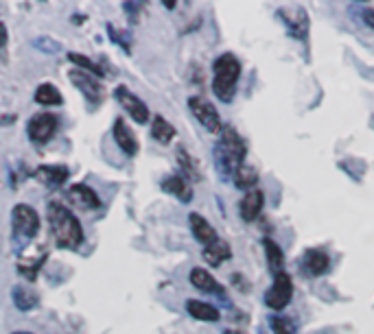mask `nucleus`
Instances as JSON below:
<instances>
[{
  "label": "nucleus",
  "mask_w": 374,
  "mask_h": 334,
  "mask_svg": "<svg viewBox=\"0 0 374 334\" xmlns=\"http://www.w3.org/2000/svg\"><path fill=\"white\" fill-rule=\"evenodd\" d=\"M263 247H265V256H267V267H269V271L274 273H280V271H285L282 267H285V253H282V249L276 245L274 240H269V238H265L263 240Z\"/></svg>",
  "instance_id": "nucleus-23"
},
{
  "label": "nucleus",
  "mask_w": 374,
  "mask_h": 334,
  "mask_svg": "<svg viewBox=\"0 0 374 334\" xmlns=\"http://www.w3.org/2000/svg\"><path fill=\"white\" fill-rule=\"evenodd\" d=\"M263 206H265V194L261 188H252L243 194L241 203H238V215H241V219L245 223H252L257 221L259 215L263 212Z\"/></svg>",
  "instance_id": "nucleus-11"
},
{
  "label": "nucleus",
  "mask_w": 374,
  "mask_h": 334,
  "mask_svg": "<svg viewBox=\"0 0 374 334\" xmlns=\"http://www.w3.org/2000/svg\"><path fill=\"white\" fill-rule=\"evenodd\" d=\"M47 217L51 234L57 242V247L62 249H79L83 242V227L79 219L59 201H51L47 206Z\"/></svg>",
  "instance_id": "nucleus-1"
},
{
  "label": "nucleus",
  "mask_w": 374,
  "mask_h": 334,
  "mask_svg": "<svg viewBox=\"0 0 374 334\" xmlns=\"http://www.w3.org/2000/svg\"><path fill=\"white\" fill-rule=\"evenodd\" d=\"M186 310L193 319H200V322H219L221 312L213 306V303H206L200 299H188L186 301Z\"/></svg>",
  "instance_id": "nucleus-20"
},
{
  "label": "nucleus",
  "mask_w": 374,
  "mask_h": 334,
  "mask_svg": "<svg viewBox=\"0 0 374 334\" xmlns=\"http://www.w3.org/2000/svg\"><path fill=\"white\" fill-rule=\"evenodd\" d=\"M13 232L24 238H35L40 232V215L26 203H18L11 212Z\"/></svg>",
  "instance_id": "nucleus-6"
},
{
  "label": "nucleus",
  "mask_w": 374,
  "mask_h": 334,
  "mask_svg": "<svg viewBox=\"0 0 374 334\" xmlns=\"http://www.w3.org/2000/svg\"><path fill=\"white\" fill-rule=\"evenodd\" d=\"M241 77V62L232 53H223L213 64V92L219 101L232 103L236 94V83Z\"/></svg>",
  "instance_id": "nucleus-3"
},
{
  "label": "nucleus",
  "mask_w": 374,
  "mask_h": 334,
  "mask_svg": "<svg viewBox=\"0 0 374 334\" xmlns=\"http://www.w3.org/2000/svg\"><path fill=\"white\" fill-rule=\"evenodd\" d=\"M361 20L366 22V26L374 28V9H364V13H361Z\"/></svg>",
  "instance_id": "nucleus-29"
},
{
  "label": "nucleus",
  "mask_w": 374,
  "mask_h": 334,
  "mask_svg": "<svg viewBox=\"0 0 374 334\" xmlns=\"http://www.w3.org/2000/svg\"><path fill=\"white\" fill-rule=\"evenodd\" d=\"M5 44H7V26L0 22V49H3Z\"/></svg>",
  "instance_id": "nucleus-30"
},
{
  "label": "nucleus",
  "mask_w": 374,
  "mask_h": 334,
  "mask_svg": "<svg viewBox=\"0 0 374 334\" xmlns=\"http://www.w3.org/2000/svg\"><path fill=\"white\" fill-rule=\"evenodd\" d=\"M188 223H190V232H193V236H195V240L200 242V245L208 247V245H213V242L219 240L215 227L208 223L202 215H197V212H193V215L188 217Z\"/></svg>",
  "instance_id": "nucleus-16"
},
{
  "label": "nucleus",
  "mask_w": 374,
  "mask_h": 334,
  "mask_svg": "<svg viewBox=\"0 0 374 334\" xmlns=\"http://www.w3.org/2000/svg\"><path fill=\"white\" fill-rule=\"evenodd\" d=\"M152 135L154 140H158L160 144H169L175 138V127L169 123L164 116H154V123H152Z\"/></svg>",
  "instance_id": "nucleus-25"
},
{
  "label": "nucleus",
  "mask_w": 374,
  "mask_h": 334,
  "mask_svg": "<svg viewBox=\"0 0 374 334\" xmlns=\"http://www.w3.org/2000/svg\"><path fill=\"white\" fill-rule=\"evenodd\" d=\"M38 293L33 291V288H26V286H16L13 288V303H16V308L22 310V312H29L33 310L38 306Z\"/></svg>",
  "instance_id": "nucleus-24"
},
{
  "label": "nucleus",
  "mask_w": 374,
  "mask_h": 334,
  "mask_svg": "<svg viewBox=\"0 0 374 334\" xmlns=\"http://www.w3.org/2000/svg\"><path fill=\"white\" fill-rule=\"evenodd\" d=\"M293 299V280L287 271H280L274 276V284L265 293V303L272 310H285Z\"/></svg>",
  "instance_id": "nucleus-4"
},
{
  "label": "nucleus",
  "mask_w": 374,
  "mask_h": 334,
  "mask_svg": "<svg viewBox=\"0 0 374 334\" xmlns=\"http://www.w3.org/2000/svg\"><path fill=\"white\" fill-rule=\"evenodd\" d=\"M35 101L40 105H62V92L53 85V83H42L35 90Z\"/></svg>",
  "instance_id": "nucleus-26"
},
{
  "label": "nucleus",
  "mask_w": 374,
  "mask_h": 334,
  "mask_svg": "<svg viewBox=\"0 0 374 334\" xmlns=\"http://www.w3.org/2000/svg\"><path fill=\"white\" fill-rule=\"evenodd\" d=\"M331 267V258L324 249H307L302 256V269L309 273L311 278H320L322 273L328 271Z\"/></svg>",
  "instance_id": "nucleus-15"
},
{
  "label": "nucleus",
  "mask_w": 374,
  "mask_h": 334,
  "mask_svg": "<svg viewBox=\"0 0 374 334\" xmlns=\"http://www.w3.org/2000/svg\"><path fill=\"white\" fill-rule=\"evenodd\" d=\"M269 326H272V332L274 334H295V322L291 317L287 315H276L272 317V322H269Z\"/></svg>",
  "instance_id": "nucleus-28"
},
{
  "label": "nucleus",
  "mask_w": 374,
  "mask_h": 334,
  "mask_svg": "<svg viewBox=\"0 0 374 334\" xmlns=\"http://www.w3.org/2000/svg\"><path fill=\"white\" fill-rule=\"evenodd\" d=\"M188 110L190 114L200 120V125L204 129H208L211 133H221L223 125H221V116L217 112V108L206 99H200V97H190L188 99Z\"/></svg>",
  "instance_id": "nucleus-5"
},
{
  "label": "nucleus",
  "mask_w": 374,
  "mask_h": 334,
  "mask_svg": "<svg viewBox=\"0 0 374 334\" xmlns=\"http://www.w3.org/2000/svg\"><path fill=\"white\" fill-rule=\"evenodd\" d=\"M177 164L179 169H182V177L188 179V181H200L202 179V173H200V164L195 162V158H193L186 149L179 147L177 149Z\"/></svg>",
  "instance_id": "nucleus-21"
},
{
  "label": "nucleus",
  "mask_w": 374,
  "mask_h": 334,
  "mask_svg": "<svg viewBox=\"0 0 374 334\" xmlns=\"http://www.w3.org/2000/svg\"><path fill=\"white\" fill-rule=\"evenodd\" d=\"M68 59H70L72 64H77L79 70H83V72H88V74H92V77H97V79L106 74V70H103L99 64H95L92 59H88V57H83V55H79V53H70Z\"/></svg>",
  "instance_id": "nucleus-27"
},
{
  "label": "nucleus",
  "mask_w": 374,
  "mask_h": 334,
  "mask_svg": "<svg viewBox=\"0 0 374 334\" xmlns=\"http://www.w3.org/2000/svg\"><path fill=\"white\" fill-rule=\"evenodd\" d=\"M232 181H234L236 188H241V190L247 192V190H252V188H257V184H259V173H257V169H254V166L243 164V166H238L236 173L232 175Z\"/></svg>",
  "instance_id": "nucleus-22"
},
{
  "label": "nucleus",
  "mask_w": 374,
  "mask_h": 334,
  "mask_svg": "<svg viewBox=\"0 0 374 334\" xmlns=\"http://www.w3.org/2000/svg\"><path fill=\"white\" fill-rule=\"evenodd\" d=\"M223 334H243V332H238V330H226Z\"/></svg>",
  "instance_id": "nucleus-31"
},
{
  "label": "nucleus",
  "mask_w": 374,
  "mask_h": 334,
  "mask_svg": "<svg viewBox=\"0 0 374 334\" xmlns=\"http://www.w3.org/2000/svg\"><path fill=\"white\" fill-rule=\"evenodd\" d=\"M13 334H31V332H13Z\"/></svg>",
  "instance_id": "nucleus-32"
},
{
  "label": "nucleus",
  "mask_w": 374,
  "mask_h": 334,
  "mask_svg": "<svg viewBox=\"0 0 374 334\" xmlns=\"http://www.w3.org/2000/svg\"><path fill=\"white\" fill-rule=\"evenodd\" d=\"M230 258H232V249L228 242L221 238L217 242H213V245L204 247V260L211 267H221L226 260H230Z\"/></svg>",
  "instance_id": "nucleus-19"
},
{
  "label": "nucleus",
  "mask_w": 374,
  "mask_h": 334,
  "mask_svg": "<svg viewBox=\"0 0 374 334\" xmlns=\"http://www.w3.org/2000/svg\"><path fill=\"white\" fill-rule=\"evenodd\" d=\"M44 260H47V249H40V251H24L20 258H18V271L22 273V276L26 280H35L38 278V271L40 267L44 265Z\"/></svg>",
  "instance_id": "nucleus-17"
},
{
  "label": "nucleus",
  "mask_w": 374,
  "mask_h": 334,
  "mask_svg": "<svg viewBox=\"0 0 374 334\" xmlns=\"http://www.w3.org/2000/svg\"><path fill=\"white\" fill-rule=\"evenodd\" d=\"M190 284L200 288L202 293H211V295H219V297H226V288H223L211 271H206L202 267H195L190 271Z\"/></svg>",
  "instance_id": "nucleus-12"
},
{
  "label": "nucleus",
  "mask_w": 374,
  "mask_h": 334,
  "mask_svg": "<svg viewBox=\"0 0 374 334\" xmlns=\"http://www.w3.org/2000/svg\"><path fill=\"white\" fill-rule=\"evenodd\" d=\"M68 201L72 206L81 208V210H97L101 206L99 194L90 186H83V184H74V186L68 188Z\"/></svg>",
  "instance_id": "nucleus-14"
},
{
  "label": "nucleus",
  "mask_w": 374,
  "mask_h": 334,
  "mask_svg": "<svg viewBox=\"0 0 374 334\" xmlns=\"http://www.w3.org/2000/svg\"><path fill=\"white\" fill-rule=\"evenodd\" d=\"M68 175H70L68 166H62V164H42V166H38L35 173H33V177L40 181L42 186H47V188L64 186Z\"/></svg>",
  "instance_id": "nucleus-10"
},
{
  "label": "nucleus",
  "mask_w": 374,
  "mask_h": 334,
  "mask_svg": "<svg viewBox=\"0 0 374 334\" xmlns=\"http://www.w3.org/2000/svg\"><path fill=\"white\" fill-rule=\"evenodd\" d=\"M245 156H247V144L245 140L238 135V131L230 125H226L219 133V142L215 147V164L221 171V175L230 179L238 166L245 164Z\"/></svg>",
  "instance_id": "nucleus-2"
},
{
  "label": "nucleus",
  "mask_w": 374,
  "mask_h": 334,
  "mask_svg": "<svg viewBox=\"0 0 374 334\" xmlns=\"http://www.w3.org/2000/svg\"><path fill=\"white\" fill-rule=\"evenodd\" d=\"M114 140H116V144L121 147V151L125 156H136L138 153V149H140V144H138V140H136V135H133V131H131V127L125 123L123 118H116V123H114Z\"/></svg>",
  "instance_id": "nucleus-13"
},
{
  "label": "nucleus",
  "mask_w": 374,
  "mask_h": 334,
  "mask_svg": "<svg viewBox=\"0 0 374 334\" xmlns=\"http://www.w3.org/2000/svg\"><path fill=\"white\" fill-rule=\"evenodd\" d=\"M114 97H116V101L123 105V108L127 110V114L136 120L138 125H145L147 120H149V108L147 105L133 94V92H129V90L125 87V85H118L116 90H114Z\"/></svg>",
  "instance_id": "nucleus-9"
},
{
  "label": "nucleus",
  "mask_w": 374,
  "mask_h": 334,
  "mask_svg": "<svg viewBox=\"0 0 374 334\" xmlns=\"http://www.w3.org/2000/svg\"><path fill=\"white\" fill-rule=\"evenodd\" d=\"M162 188H164V192L177 197L182 203H188L193 199V188L188 184V179H184L182 175H169L162 181Z\"/></svg>",
  "instance_id": "nucleus-18"
},
{
  "label": "nucleus",
  "mask_w": 374,
  "mask_h": 334,
  "mask_svg": "<svg viewBox=\"0 0 374 334\" xmlns=\"http://www.w3.org/2000/svg\"><path fill=\"white\" fill-rule=\"evenodd\" d=\"M57 127H59L57 116L49 114V112H42V114H35L31 120H29L26 131H29V138H31L35 144H44L53 138Z\"/></svg>",
  "instance_id": "nucleus-7"
},
{
  "label": "nucleus",
  "mask_w": 374,
  "mask_h": 334,
  "mask_svg": "<svg viewBox=\"0 0 374 334\" xmlns=\"http://www.w3.org/2000/svg\"><path fill=\"white\" fill-rule=\"evenodd\" d=\"M68 77H70V81L74 83V87L81 90L83 97H86L90 103H92V105L101 103L103 97H106V87H103V83H101L97 77H92V74H88V72H83V70H79V68H74V70L68 72Z\"/></svg>",
  "instance_id": "nucleus-8"
}]
</instances>
